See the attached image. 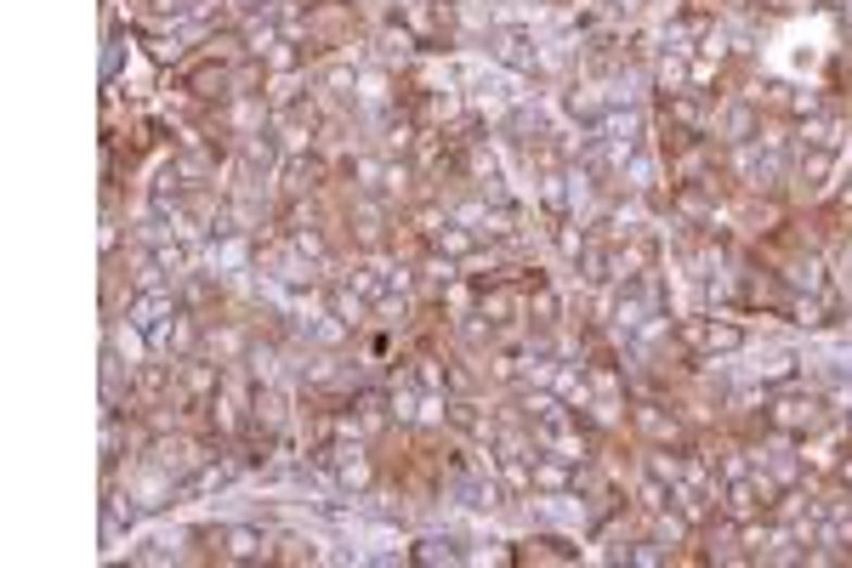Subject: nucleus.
I'll return each mask as SVG.
<instances>
[{
  "mask_svg": "<svg viewBox=\"0 0 852 568\" xmlns=\"http://www.w3.org/2000/svg\"><path fill=\"white\" fill-rule=\"evenodd\" d=\"M318 182H324V160H313V154H290L285 160V193H290V200L313 193Z\"/></svg>",
  "mask_w": 852,
  "mask_h": 568,
  "instance_id": "423d86ee",
  "label": "nucleus"
},
{
  "mask_svg": "<svg viewBox=\"0 0 852 568\" xmlns=\"http://www.w3.org/2000/svg\"><path fill=\"white\" fill-rule=\"evenodd\" d=\"M767 427L795 438V443H807L813 432L830 427V404H824L818 392H779V399L767 404Z\"/></svg>",
  "mask_w": 852,
  "mask_h": 568,
  "instance_id": "f257e3e1",
  "label": "nucleus"
},
{
  "mask_svg": "<svg viewBox=\"0 0 852 568\" xmlns=\"http://www.w3.org/2000/svg\"><path fill=\"white\" fill-rule=\"evenodd\" d=\"M239 160H245L250 177H267V171L279 165V142H273L267 131H245L239 137Z\"/></svg>",
  "mask_w": 852,
  "mask_h": 568,
  "instance_id": "39448f33",
  "label": "nucleus"
},
{
  "mask_svg": "<svg viewBox=\"0 0 852 568\" xmlns=\"http://www.w3.org/2000/svg\"><path fill=\"white\" fill-rule=\"evenodd\" d=\"M216 534H222V563H262V557H273V546H267L262 529L228 523V529H216Z\"/></svg>",
  "mask_w": 852,
  "mask_h": 568,
  "instance_id": "20e7f679",
  "label": "nucleus"
},
{
  "mask_svg": "<svg viewBox=\"0 0 852 568\" xmlns=\"http://www.w3.org/2000/svg\"><path fill=\"white\" fill-rule=\"evenodd\" d=\"M410 563H461V552H455V540H421Z\"/></svg>",
  "mask_w": 852,
  "mask_h": 568,
  "instance_id": "9d476101",
  "label": "nucleus"
},
{
  "mask_svg": "<svg viewBox=\"0 0 852 568\" xmlns=\"http://www.w3.org/2000/svg\"><path fill=\"white\" fill-rule=\"evenodd\" d=\"M489 52L506 63V68H535V52H529V35H523V29H494L489 35Z\"/></svg>",
  "mask_w": 852,
  "mask_h": 568,
  "instance_id": "0eeeda50",
  "label": "nucleus"
},
{
  "mask_svg": "<svg viewBox=\"0 0 852 568\" xmlns=\"http://www.w3.org/2000/svg\"><path fill=\"white\" fill-rule=\"evenodd\" d=\"M609 7H614V12H637V7H642V0H609Z\"/></svg>",
  "mask_w": 852,
  "mask_h": 568,
  "instance_id": "9b49d317",
  "label": "nucleus"
},
{
  "mask_svg": "<svg viewBox=\"0 0 852 568\" xmlns=\"http://www.w3.org/2000/svg\"><path fill=\"white\" fill-rule=\"evenodd\" d=\"M529 552H517V563H574L580 552L568 546V540H557V534H540V540H523Z\"/></svg>",
  "mask_w": 852,
  "mask_h": 568,
  "instance_id": "6e6552de",
  "label": "nucleus"
},
{
  "mask_svg": "<svg viewBox=\"0 0 852 568\" xmlns=\"http://www.w3.org/2000/svg\"><path fill=\"white\" fill-rule=\"evenodd\" d=\"M631 421H637V432L654 443V450H688V432H682V421H676L665 404H637Z\"/></svg>",
  "mask_w": 852,
  "mask_h": 568,
  "instance_id": "7ed1b4c3",
  "label": "nucleus"
},
{
  "mask_svg": "<svg viewBox=\"0 0 852 568\" xmlns=\"http://www.w3.org/2000/svg\"><path fill=\"white\" fill-rule=\"evenodd\" d=\"M676 341L688 348V358H716V353H739L744 348V325H734V318H705V313H693L676 325Z\"/></svg>",
  "mask_w": 852,
  "mask_h": 568,
  "instance_id": "f03ea898",
  "label": "nucleus"
},
{
  "mask_svg": "<svg viewBox=\"0 0 852 568\" xmlns=\"http://www.w3.org/2000/svg\"><path fill=\"white\" fill-rule=\"evenodd\" d=\"M142 40H148V58H154V63H177L183 58V35L177 29H148Z\"/></svg>",
  "mask_w": 852,
  "mask_h": 568,
  "instance_id": "1a4fd4ad",
  "label": "nucleus"
}]
</instances>
